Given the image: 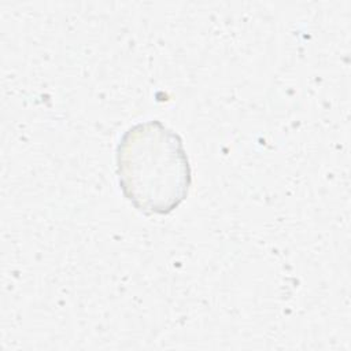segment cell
Instances as JSON below:
<instances>
[{
	"mask_svg": "<svg viewBox=\"0 0 351 351\" xmlns=\"http://www.w3.org/2000/svg\"><path fill=\"white\" fill-rule=\"evenodd\" d=\"M123 197L144 215H167L188 196L192 167L181 136L158 119L128 128L115 148Z\"/></svg>",
	"mask_w": 351,
	"mask_h": 351,
	"instance_id": "obj_1",
	"label": "cell"
}]
</instances>
